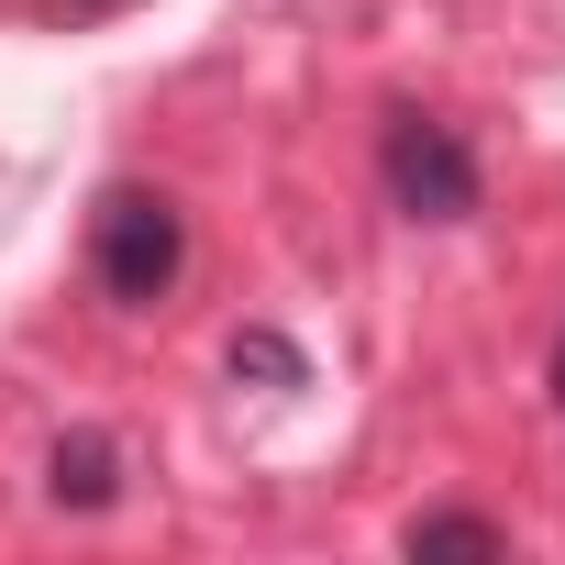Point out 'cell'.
<instances>
[{
  "mask_svg": "<svg viewBox=\"0 0 565 565\" xmlns=\"http://www.w3.org/2000/svg\"><path fill=\"white\" fill-rule=\"evenodd\" d=\"M178 277H189V211L156 178H111L89 200V289H100V311L145 322V311L178 300Z\"/></svg>",
  "mask_w": 565,
  "mask_h": 565,
  "instance_id": "6da1fadb",
  "label": "cell"
},
{
  "mask_svg": "<svg viewBox=\"0 0 565 565\" xmlns=\"http://www.w3.org/2000/svg\"><path fill=\"white\" fill-rule=\"evenodd\" d=\"M377 189H388V211H399V222H477L488 167H477V145H466L444 111L399 100V111L377 122Z\"/></svg>",
  "mask_w": 565,
  "mask_h": 565,
  "instance_id": "7a4b0ae2",
  "label": "cell"
},
{
  "mask_svg": "<svg viewBox=\"0 0 565 565\" xmlns=\"http://www.w3.org/2000/svg\"><path fill=\"white\" fill-rule=\"evenodd\" d=\"M122 488H134V444H122L111 422H67V433L45 444V510L100 521V510H122Z\"/></svg>",
  "mask_w": 565,
  "mask_h": 565,
  "instance_id": "3957f363",
  "label": "cell"
},
{
  "mask_svg": "<svg viewBox=\"0 0 565 565\" xmlns=\"http://www.w3.org/2000/svg\"><path fill=\"white\" fill-rule=\"evenodd\" d=\"M222 377H233V388H311V355L277 333V322H244V333L222 344Z\"/></svg>",
  "mask_w": 565,
  "mask_h": 565,
  "instance_id": "277c9868",
  "label": "cell"
},
{
  "mask_svg": "<svg viewBox=\"0 0 565 565\" xmlns=\"http://www.w3.org/2000/svg\"><path fill=\"white\" fill-rule=\"evenodd\" d=\"M399 554H510V521H488V510H422V521H399Z\"/></svg>",
  "mask_w": 565,
  "mask_h": 565,
  "instance_id": "5b68a950",
  "label": "cell"
},
{
  "mask_svg": "<svg viewBox=\"0 0 565 565\" xmlns=\"http://www.w3.org/2000/svg\"><path fill=\"white\" fill-rule=\"evenodd\" d=\"M45 23H100V12H122V0H34Z\"/></svg>",
  "mask_w": 565,
  "mask_h": 565,
  "instance_id": "8992f818",
  "label": "cell"
},
{
  "mask_svg": "<svg viewBox=\"0 0 565 565\" xmlns=\"http://www.w3.org/2000/svg\"><path fill=\"white\" fill-rule=\"evenodd\" d=\"M543 388H554V411H565V333H554V366H543Z\"/></svg>",
  "mask_w": 565,
  "mask_h": 565,
  "instance_id": "52a82bcc",
  "label": "cell"
}]
</instances>
